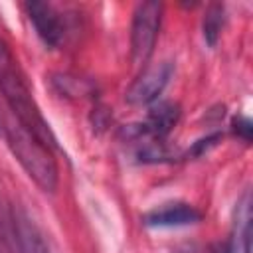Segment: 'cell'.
Wrapping results in <instances>:
<instances>
[{
  "label": "cell",
  "instance_id": "6",
  "mask_svg": "<svg viewBox=\"0 0 253 253\" xmlns=\"http://www.w3.org/2000/svg\"><path fill=\"white\" fill-rule=\"evenodd\" d=\"M202 219V213L184 202H172L162 204L142 215V223L148 227H182L192 225Z\"/></svg>",
  "mask_w": 253,
  "mask_h": 253
},
{
  "label": "cell",
  "instance_id": "12",
  "mask_svg": "<svg viewBox=\"0 0 253 253\" xmlns=\"http://www.w3.org/2000/svg\"><path fill=\"white\" fill-rule=\"evenodd\" d=\"M4 229V211H2V202H0V231Z\"/></svg>",
  "mask_w": 253,
  "mask_h": 253
},
{
  "label": "cell",
  "instance_id": "3",
  "mask_svg": "<svg viewBox=\"0 0 253 253\" xmlns=\"http://www.w3.org/2000/svg\"><path fill=\"white\" fill-rule=\"evenodd\" d=\"M162 22V4L160 2H140L132 14L130 26V53L136 65H144L156 45L158 32Z\"/></svg>",
  "mask_w": 253,
  "mask_h": 253
},
{
  "label": "cell",
  "instance_id": "1",
  "mask_svg": "<svg viewBox=\"0 0 253 253\" xmlns=\"http://www.w3.org/2000/svg\"><path fill=\"white\" fill-rule=\"evenodd\" d=\"M0 91L8 107L12 109L16 121L32 134H36L42 142H45L51 150H57V140L47 121L43 119L36 99L32 97L26 75L2 38H0Z\"/></svg>",
  "mask_w": 253,
  "mask_h": 253
},
{
  "label": "cell",
  "instance_id": "5",
  "mask_svg": "<svg viewBox=\"0 0 253 253\" xmlns=\"http://www.w3.org/2000/svg\"><path fill=\"white\" fill-rule=\"evenodd\" d=\"M28 18L38 34V38L47 47H57L65 38V24L61 14L47 2H28L26 4Z\"/></svg>",
  "mask_w": 253,
  "mask_h": 253
},
{
  "label": "cell",
  "instance_id": "10",
  "mask_svg": "<svg viewBox=\"0 0 253 253\" xmlns=\"http://www.w3.org/2000/svg\"><path fill=\"white\" fill-rule=\"evenodd\" d=\"M223 16H225V12H223V6H219V4H211L206 10V16H204V40L211 47L217 43L219 32L223 28Z\"/></svg>",
  "mask_w": 253,
  "mask_h": 253
},
{
  "label": "cell",
  "instance_id": "8",
  "mask_svg": "<svg viewBox=\"0 0 253 253\" xmlns=\"http://www.w3.org/2000/svg\"><path fill=\"white\" fill-rule=\"evenodd\" d=\"M249 235H251V208H249V194L245 192L235 210L231 253H249Z\"/></svg>",
  "mask_w": 253,
  "mask_h": 253
},
{
  "label": "cell",
  "instance_id": "11",
  "mask_svg": "<svg viewBox=\"0 0 253 253\" xmlns=\"http://www.w3.org/2000/svg\"><path fill=\"white\" fill-rule=\"evenodd\" d=\"M233 128H235V132H237L243 140H251V130H253V126H251V121H249L247 117H237V119L233 121Z\"/></svg>",
  "mask_w": 253,
  "mask_h": 253
},
{
  "label": "cell",
  "instance_id": "7",
  "mask_svg": "<svg viewBox=\"0 0 253 253\" xmlns=\"http://www.w3.org/2000/svg\"><path fill=\"white\" fill-rule=\"evenodd\" d=\"M178 119H180V107L176 103H170V101H160V103L150 107L146 121L140 125V128L136 132L142 136H150L152 140L160 142L176 126Z\"/></svg>",
  "mask_w": 253,
  "mask_h": 253
},
{
  "label": "cell",
  "instance_id": "4",
  "mask_svg": "<svg viewBox=\"0 0 253 253\" xmlns=\"http://www.w3.org/2000/svg\"><path fill=\"white\" fill-rule=\"evenodd\" d=\"M172 77V63L162 61L156 65H148L142 73L132 81L126 91V101L130 105H150L154 103Z\"/></svg>",
  "mask_w": 253,
  "mask_h": 253
},
{
  "label": "cell",
  "instance_id": "2",
  "mask_svg": "<svg viewBox=\"0 0 253 253\" xmlns=\"http://www.w3.org/2000/svg\"><path fill=\"white\" fill-rule=\"evenodd\" d=\"M4 134L12 154L26 170V174L43 192H53L57 188V178H59L53 150L45 142H42L36 134H32L28 128H24L18 121L6 123Z\"/></svg>",
  "mask_w": 253,
  "mask_h": 253
},
{
  "label": "cell",
  "instance_id": "9",
  "mask_svg": "<svg viewBox=\"0 0 253 253\" xmlns=\"http://www.w3.org/2000/svg\"><path fill=\"white\" fill-rule=\"evenodd\" d=\"M14 231H16V241L22 253H51L42 233L38 231V227L30 223L26 215L14 219Z\"/></svg>",
  "mask_w": 253,
  "mask_h": 253
}]
</instances>
